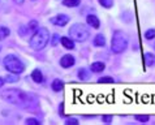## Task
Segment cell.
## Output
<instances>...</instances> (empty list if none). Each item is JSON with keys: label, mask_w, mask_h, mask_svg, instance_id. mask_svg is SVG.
<instances>
[{"label": "cell", "mask_w": 155, "mask_h": 125, "mask_svg": "<svg viewBox=\"0 0 155 125\" xmlns=\"http://www.w3.org/2000/svg\"><path fill=\"white\" fill-rule=\"evenodd\" d=\"M2 98L5 102L15 104L17 107L25 110H37L38 108V99L34 94H29L25 93L24 90H18V89H8L4 90L2 93Z\"/></svg>", "instance_id": "obj_1"}, {"label": "cell", "mask_w": 155, "mask_h": 125, "mask_svg": "<svg viewBox=\"0 0 155 125\" xmlns=\"http://www.w3.org/2000/svg\"><path fill=\"white\" fill-rule=\"evenodd\" d=\"M50 41V31L47 28H39L35 33L33 34V37L30 38L29 44L33 50L39 51L43 50L47 46V43Z\"/></svg>", "instance_id": "obj_2"}, {"label": "cell", "mask_w": 155, "mask_h": 125, "mask_svg": "<svg viewBox=\"0 0 155 125\" xmlns=\"http://www.w3.org/2000/svg\"><path fill=\"white\" fill-rule=\"evenodd\" d=\"M128 35L121 30H116L112 35V41H111V50L114 54H121L127 50L128 47Z\"/></svg>", "instance_id": "obj_3"}, {"label": "cell", "mask_w": 155, "mask_h": 125, "mask_svg": "<svg viewBox=\"0 0 155 125\" xmlns=\"http://www.w3.org/2000/svg\"><path fill=\"white\" fill-rule=\"evenodd\" d=\"M3 64H4V68L9 73L21 74L25 71V64L16 55H7L3 60Z\"/></svg>", "instance_id": "obj_4"}, {"label": "cell", "mask_w": 155, "mask_h": 125, "mask_svg": "<svg viewBox=\"0 0 155 125\" xmlns=\"http://www.w3.org/2000/svg\"><path fill=\"white\" fill-rule=\"evenodd\" d=\"M69 35L72 39H74L77 42H85V41H87L90 33L85 25L74 24V25H72V28L69 29Z\"/></svg>", "instance_id": "obj_5"}, {"label": "cell", "mask_w": 155, "mask_h": 125, "mask_svg": "<svg viewBox=\"0 0 155 125\" xmlns=\"http://www.w3.org/2000/svg\"><path fill=\"white\" fill-rule=\"evenodd\" d=\"M50 22L55 25V26H59V28H63L65 26V25L69 22V17H68L67 15H63V13H59L56 16L51 17L50 18Z\"/></svg>", "instance_id": "obj_6"}, {"label": "cell", "mask_w": 155, "mask_h": 125, "mask_svg": "<svg viewBox=\"0 0 155 125\" xmlns=\"http://www.w3.org/2000/svg\"><path fill=\"white\" fill-rule=\"evenodd\" d=\"M74 63H76L74 58H73L72 55H69V54L64 55L63 58L60 59V65H61L63 68H65V69H68V68H72L73 65H74Z\"/></svg>", "instance_id": "obj_7"}, {"label": "cell", "mask_w": 155, "mask_h": 125, "mask_svg": "<svg viewBox=\"0 0 155 125\" xmlns=\"http://www.w3.org/2000/svg\"><path fill=\"white\" fill-rule=\"evenodd\" d=\"M86 22H87L89 26H91L93 29H99V26H101V21H99V18L95 15H89L86 17Z\"/></svg>", "instance_id": "obj_8"}, {"label": "cell", "mask_w": 155, "mask_h": 125, "mask_svg": "<svg viewBox=\"0 0 155 125\" xmlns=\"http://www.w3.org/2000/svg\"><path fill=\"white\" fill-rule=\"evenodd\" d=\"M60 43H61V46L64 47V48H67V50H73L74 48V43H73V41L71 39V38H68V37H61L60 38Z\"/></svg>", "instance_id": "obj_9"}, {"label": "cell", "mask_w": 155, "mask_h": 125, "mask_svg": "<svg viewBox=\"0 0 155 125\" xmlns=\"http://www.w3.org/2000/svg\"><path fill=\"white\" fill-rule=\"evenodd\" d=\"M31 78L34 82H37V84H42L43 82V73L41 72V69H34L31 72Z\"/></svg>", "instance_id": "obj_10"}, {"label": "cell", "mask_w": 155, "mask_h": 125, "mask_svg": "<svg viewBox=\"0 0 155 125\" xmlns=\"http://www.w3.org/2000/svg\"><path fill=\"white\" fill-rule=\"evenodd\" d=\"M93 43H94V46L95 47H104L106 46L104 35H103V34H97L95 38H94V41H93Z\"/></svg>", "instance_id": "obj_11"}, {"label": "cell", "mask_w": 155, "mask_h": 125, "mask_svg": "<svg viewBox=\"0 0 155 125\" xmlns=\"http://www.w3.org/2000/svg\"><path fill=\"white\" fill-rule=\"evenodd\" d=\"M104 68H106V65H104V63H102V61H94L91 65H90V69H91L93 72H95V73L103 72Z\"/></svg>", "instance_id": "obj_12"}, {"label": "cell", "mask_w": 155, "mask_h": 125, "mask_svg": "<svg viewBox=\"0 0 155 125\" xmlns=\"http://www.w3.org/2000/svg\"><path fill=\"white\" fill-rule=\"evenodd\" d=\"M77 76H78V80L81 81H87L90 78V72L86 68H80L78 72H77Z\"/></svg>", "instance_id": "obj_13"}, {"label": "cell", "mask_w": 155, "mask_h": 125, "mask_svg": "<svg viewBox=\"0 0 155 125\" xmlns=\"http://www.w3.org/2000/svg\"><path fill=\"white\" fill-rule=\"evenodd\" d=\"M51 87H52L54 91L59 93V91H61V90H63V87H64V82H63L61 80L56 78V80H54V81H52V84H51Z\"/></svg>", "instance_id": "obj_14"}, {"label": "cell", "mask_w": 155, "mask_h": 125, "mask_svg": "<svg viewBox=\"0 0 155 125\" xmlns=\"http://www.w3.org/2000/svg\"><path fill=\"white\" fill-rule=\"evenodd\" d=\"M145 63L147 67H154L155 65V54L146 52L145 54Z\"/></svg>", "instance_id": "obj_15"}, {"label": "cell", "mask_w": 155, "mask_h": 125, "mask_svg": "<svg viewBox=\"0 0 155 125\" xmlns=\"http://www.w3.org/2000/svg\"><path fill=\"white\" fill-rule=\"evenodd\" d=\"M38 29H39V28H38V21L31 20V21H30V22L28 24V30H29V33H35Z\"/></svg>", "instance_id": "obj_16"}, {"label": "cell", "mask_w": 155, "mask_h": 125, "mask_svg": "<svg viewBox=\"0 0 155 125\" xmlns=\"http://www.w3.org/2000/svg\"><path fill=\"white\" fill-rule=\"evenodd\" d=\"M9 34H11L9 29L5 28V26H0V41L5 39L7 37H9Z\"/></svg>", "instance_id": "obj_17"}, {"label": "cell", "mask_w": 155, "mask_h": 125, "mask_svg": "<svg viewBox=\"0 0 155 125\" xmlns=\"http://www.w3.org/2000/svg\"><path fill=\"white\" fill-rule=\"evenodd\" d=\"M80 3H81V0H63V5L69 7V8L80 5Z\"/></svg>", "instance_id": "obj_18"}, {"label": "cell", "mask_w": 155, "mask_h": 125, "mask_svg": "<svg viewBox=\"0 0 155 125\" xmlns=\"http://www.w3.org/2000/svg\"><path fill=\"white\" fill-rule=\"evenodd\" d=\"M18 80H20V74H16V73L5 76V81H8V82H16V81H18Z\"/></svg>", "instance_id": "obj_19"}, {"label": "cell", "mask_w": 155, "mask_h": 125, "mask_svg": "<svg viewBox=\"0 0 155 125\" xmlns=\"http://www.w3.org/2000/svg\"><path fill=\"white\" fill-rule=\"evenodd\" d=\"M98 82L99 84H112L114 82V78L110 76H104V77H101V78H98Z\"/></svg>", "instance_id": "obj_20"}, {"label": "cell", "mask_w": 155, "mask_h": 125, "mask_svg": "<svg viewBox=\"0 0 155 125\" xmlns=\"http://www.w3.org/2000/svg\"><path fill=\"white\" fill-rule=\"evenodd\" d=\"M98 2L103 8H111L114 5V0H98Z\"/></svg>", "instance_id": "obj_21"}, {"label": "cell", "mask_w": 155, "mask_h": 125, "mask_svg": "<svg viewBox=\"0 0 155 125\" xmlns=\"http://www.w3.org/2000/svg\"><path fill=\"white\" fill-rule=\"evenodd\" d=\"M145 38H146L147 41L154 39V38H155V29H149L145 33Z\"/></svg>", "instance_id": "obj_22"}, {"label": "cell", "mask_w": 155, "mask_h": 125, "mask_svg": "<svg viewBox=\"0 0 155 125\" xmlns=\"http://www.w3.org/2000/svg\"><path fill=\"white\" fill-rule=\"evenodd\" d=\"M134 117H136V120H138L141 123H146V121H149V119H150L147 115H137Z\"/></svg>", "instance_id": "obj_23"}, {"label": "cell", "mask_w": 155, "mask_h": 125, "mask_svg": "<svg viewBox=\"0 0 155 125\" xmlns=\"http://www.w3.org/2000/svg\"><path fill=\"white\" fill-rule=\"evenodd\" d=\"M25 123H26L28 125H39L41 124V121H39V120H37V119H33V117H29L28 120H26V121H25Z\"/></svg>", "instance_id": "obj_24"}, {"label": "cell", "mask_w": 155, "mask_h": 125, "mask_svg": "<svg viewBox=\"0 0 155 125\" xmlns=\"http://www.w3.org/2000/svg\"><path fill=\"white\" fill-rule=\"evenodd\" d=\"M65 124L67 125H77V124H78V120H77V119H74V117H69V119H67L65 120Z\"/></svg>", "instance_id": "obj_25"}, {"label": "cell", "mask_w": 155, "mask_h": 125, "mask_svg": "<svg viewBox=\"0 0 155 125\" xmlns=\"http://www.w3.org/2000/svg\"><path fill=\"white\" fill-rule=\"evenodd\" d=\"M112 119H114L112 115H104V116H102V121L103 123H111V121H112Z\"/></svg>", "instance_id": "obj_26"}, {"label": "cell", "mask_w": 155, "mask_h": 125, "mask_svg": "<svg viewBox=\"0 0 155 125\" xmlns=\"http://www.w3.org/2000/svg\"><path fill=\"white\" fill-rule=\"evenodd\" d=\"M59 112H60V115H61L63 117H67V116H68V115L64 113V104H63V103H61V104H60V107H59Z\"/></svg>", "instance_id": "obj_27"}, {"label": "cell", "mask_w": 155, "mask_h": 125, "mask_svg": "<svg viewBox=\"0 0 155 125\" xmlns=\"http://www.w3.org/2000/svg\"><path fill=\"white\" fill-rule=\"evenodd\" d=\"M58 39H59V35H58V34H55V35H54V38H52V42H51V43H52V46H56L58 44Z\"/></svg>", "instance_id": "obj_28"}, {"label": "cell", "mask_w": 155, "mask_h": 125, "mask_svg": "<svg viewBox=\"0 0 155 125\" xmlns=\"http://www.w3.org/2000/svg\"><path fill=\"white\" fill-rule=\"evenodd\" d=\"M4 81H5V80H3L2 77H0V87H2V86L4 85Z\"/></svg>", "instance_id": "obj_29"}, {"label": "cell", "mask_w": 155, "mask_h": 125, "mask_svg": "<svg viewBox=\"0 0 155 125\" xmlns=\"http://www.w3.org/2000/svg\"><path fill=\"white\" fill-rule=\"evenodd\" d=\"M15 3H17V4H22L24 3V0H13Z\"/></svg>", "instance_id": "obj_30"}, {"label": "cell", "mask_w": 155, "mask_h": 125, "mask_svg": "<svg viewBox=\"0 0 155 125\" xmlns=\"http://www.w3.org/2000/svg\"><path fill=\"white\" fill-rule=\"evenodd\" d=\"M0 51H2V46H0Z\"/></svg>", "instance_id": "obj_31"}, {"label": "cell", "mask_w": 155, "mask_h": 125, "mask_svg": "<svg viewBox=\"0 0 155 125\" xmlns=\"http://www.w3.org/2000/svg\"><path fill=\"white\" fill-rule=\"evenodd\" d=\"M154 48H155V44H154Z\"/></svg>", "instance_id": "obj_32"}]
</instances>
